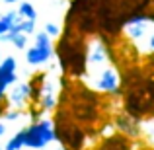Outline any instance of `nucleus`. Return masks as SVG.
Returning <instances> with one entry per match:
<instances>
[{
	"instance_id": "11",
	"label": "nucleus",
	"mask_w": 154,
	"mask_h": 150,
	"mask_svg": "<svg viewBox=\"0 0 154 150\" xmlns=\"http://www.w3.org/2000/svg\"><path fill=\"white\" fill-rule=\"evenodd\" d=\"M18 29L22 31V33H26V35H31V33L35 31V20H26V18H22Z\"/></svg>"
},
{
	"instance_id": "18",
	"label": "nucleus",
	"mask_w": 154,
	"mask_h": 150,
	"mask_svg": "<svg viewBox=\"0 0 154 150\" xmlns=\"http://www.w3.org/2000/svg\"><path fill=\"white\" fill-rule=\"evenodd\" d=\"M0 150H2V148H0Z\"/></svg>"
},
{
	"instance_id": "9",
	"label": "nucleus",
	"mask_w": 154,
	"mask_h": 150,
	"mask_svg": "<svg viewBox=\"0 0 154 150\" xmlns=\"http://www.w3.org/2000/svg\"><path fill=\"white\" fill-rule=\"evenodd\" d=\"M18 14L22 16V18H26V20H35L37 18V12H35L33 4H29V2H20Z\"/></svg>"
},
{
	"instance_id": "17",
	"label": "nucleus",
	"mask_w": 154,
	"mask_h": 150,
	"mask_svg": "<svg viewBox=\"0 0 154 150\" xmlns=\"http://www.w3.org/2000/svg\"><path fill=\"white\" fill-rule=\"evenodd\" d=\"M6 4H14V2H18V0H4Z\"/></svg>"
},
{
	"instance_id": "3",
	"label": "nucleus",
	"mask_w": 154,
	"mask_h": 150,
	"mask_svg": "<svg viewBox=\"0 0 154 150\" xmlns=\"http://www.w3.org/2000/svg\"><path fill=\"white\" fill-rule=\"evenodd\" d=\"M16 68H18V60L14 57H6V59L0 60V101L4 99V94H6L8 88L18 82Z\"/></svg>"
},
{
	"instance_id": "12",
	"label": "nucleus",
	"mask_w": 154,
	"mask_h": 150,
	"mask_svg": "<svg viewBox=\"0 0 154 150\" xmlns=\"http://www.w3.org/2000/svg\"><path fill=\"white\" fill-rule=\"evenodd\" d=\"M45 33L49 35V37H59L60 29H59V26H55V23H47L45 26Z\"/></svg>"
},
{
	"instance_id": "5",
	"label": "nucleus",
	"mask_w": 154,
	"mask_h": 150,
	"mask_svg": "<svg viewBox=\"0 0 154 150\" xmlns=\"http://www.w3.org/2000/svg\"><path fill=\"white\" fill-rule=\"evenodd\" d=\"M31 98V88L29 84H12V90L8 94V101L16 107H23Z\"/></svg>"
},
{
	"instance_id": "4",
	"label": "nucleus",
	"mask_w": 154,
	"mask_h": 150,
	"mask_svg": "<svg viewBox=\"0 0 154 150\" xmlns=\"http://www.w3.org/2000/svg\"><path fill=\"white\" fill-rule=\"evenodd\" d=\"M94 86L100 92H105V94L117 92L119 90V76H117V72L111 66H103V68H100V74L94 80Z\"/></svg>"
},
{
	"instance_id": "7",
	"label": "nucleus",
	"mask_w": 154,
	"mask_h": 150,
	"mask_svg": "<svg viewBox=\"0 0 154 150\" xmlns=\"http://www.w3.org/2000/svg\"><path fill=\"white\" fill-rule=\"evenodd\" d=\"M0 41H8V43H12L14 47H18V49H26L27 35L22 33L20 29H10V31H6V33L0 35Z\"/></svg>"
},
{
	"instance_id": "16",
	"label": "nucleus",
	"mask_w": 154,
	"mask_h": 150,
	"mask_svg": "<svg viewBox=\"0 0 154 150\" xmlns=\"http://www.w3.org/2000/svg\"><path fill=\"white\" fill-rule=\"evenodd\" d=\"M4 133H6V127H4V123H0V136H2Z\"/></svg>"
},
{
	"instance_id": "10",
	"label": "nucleus",
	"mask_w": 154,
	"mask_h": 150,
	"mask_svg": "<svg viewBox=\"0 0 154 150\" xmlns=\"http://www.w3.org/2000/svg\"><path fill=\"white\" fill-rule=\"evenodd\" d=\"M22 148H23V133L22 131L12 136L6 142V146H4V150H22Z\"/></svg>"
},
{
	"instance_id": "8",
	"label": "nucleus",
	"mask_w": 154,
	"mask_h": 150,
	"mask_svg": "<svg viewBox=\"0 0 154 150\" xmlns=\"http://www.w3.org/2000/svg\"><path fill=\"white\" fill-rule=\"evenodd\" d=\"M117 127H119L123 133H129V135H137V133H139L135 119H133V117H127V115L117 117Z\"/></svg>"
},
{
	"instance_id": "19",
	"label": "nucleus",
	"mask_w": 154,
	"mask_h": 150,
	"mask_svg": "<svg viewBox=\"0 0 154 150\" xmlns=\"http://www.w3.org/2000/svg\"><path fill=\"white\" fill-rule=\"evenodd\" d=\"M0 60H2V59H0Z\"/></svg>"
},
{
	"instance_id": "6",
	"label": "nucleus",
	"mask_w": 154,
	"mask_h": 150,
	"mask_svg": "<svg viewBox=\"0 0 154 150\" xmlns=\"http://www.w3.org/2000/svg\"><path fill=\"white\" fill-rule=\"evenodd\" d=\"M105 57H107L105 47L100 41H96L94 45H92V49L88 51V66H92V68H102V64H105Z\"/></svg>"
},
{
	"instance_id": "14",
	"label": "nucleus",
	"mask_w": 154,
	"mask_h": 150,
	"mask_svg": "<svg viewBox=\"0 0 154 150\" xmlns=\"http://www.w3.org/2000/svg\"><path fill=\"white\" fill-rule=\"evenodd\" d=\"M6 31H8V27H6V23L2 22V18H0V35H2V33H6Z\"/></svg>"
},
{
	"instance_id": "2",
	"label": "nucleus",
	"mask_w": 154,
	"mask_h": 150,
	"mask_svg": "<svg viewBox=\"0 0 154 150\" xmlns=\"http://www.w3.org/2000/svg\"><path fill=\"white\" fill-rule=\"evenodd\" d=\"M51 57H53V45L49 41V35L45 31H41V33L35 35L33 47H29L26 51V60L31 66H37V64H45Z\"/></svg>"
},
{
	"instance_id": "13",
	"label": "nucleus",
	"mask_w": 154,
	"mask_h": 150,
	"mask_svg": "<svg viewBox=\"0 0 154 150\" xmlns=\"http://www.w3.org/2000/svg\"><path fill=\"white\" fill-rule=\"evenodd\" d=\"M18 117H20V111H12V109H10V111L4 113V119H8V121H16Z\"/></svg>"
},
{
	"instance_id": "1",
	"label": "nucleus",
	"mask_w": 154,
	"mask_h": 150,
	"mask_svg": "<svg viewBox=\"0 0 154 150\" xmlns=\"http://www.w3.org/2000/svg\"><path fill=\"white\" fill-rule=\"evenodd\" d=\"M22 133H23V148H33V150L45 148L47 144H51L57 139V133L49 119H39L37 123L29 125Z\"/></svg>"
},
{
	"instance_id": "15",
	"label": "nucleus",
	"mask_w": 154,
	"mask_h": 150,
	"mask_svg": "<svg viewBox=\"0 0 154 150\" xmlns=\"http://www.w3.org/2000/svg\"><path fill=\"white\" fill-rule=\"evenodd\" d=\"M148 47H150V51H154V33L148 37Z\"/></svg>"
}]
</instances>
